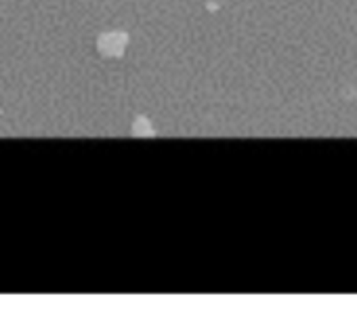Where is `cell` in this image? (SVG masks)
I'll list each match as a JSON object with an SVG mask.
<instances>
[{"mask_svg": "<svg viewBox=\"0 0 357 328\" xmlns=\"http://www.w3.org/2000/svg\"><path fill=\"white\" fill-rule=\"evenodd\" d=\"M122 40L124 38L118 34H105L99 38V51L103 55H118L122 51Z\"/></svg>", "mask_w": 357, "mask_h": 328, "instance_id": "1", "label": "cell"}]
</instances>
